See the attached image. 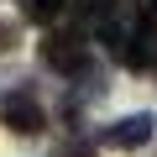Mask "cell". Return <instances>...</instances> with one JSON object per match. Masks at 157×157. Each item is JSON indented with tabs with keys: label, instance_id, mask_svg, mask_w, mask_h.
I'll return each mask as SVG.
<instances>
[{
	"label": "cell",
	"instance_id": "cell-1",
	"mask_svg": "<svg viewBox=\"0 0 157 157\" xmlns=\"http://www.w3.org/2000/svg\"><path fill=\"white\" fill-rule=\"evenodd\" d=\"M42 63H47L52 73H63V78H78V73L89 68V47H84V37H78V32H47Z\"/></svg>",
	"mask_w": 157,
	"mask_h": 157
},
{
	"label": "cell",
	"instance_id": "cell-2",
	"mask_svg": "<svg viewBox=\"0 0 157 157\" xmlns=\"http://www.w3.org/2000/svg\"><path fill=\"white\" fill-rule=\"evenodd\" d=\"M0 121H6L16 136H42V126H47L37 94H26V89H11L6 100H0Z\"/></svg>",
	"mask_w": 157,
	"mask_h": 157
},
{
	"label": "cell",
	"instance_id": "cell-3",
	"mask_svg": "<svg viewBox=\"0 0 157 157\" xmlns=\"http://www.w3.org/2000/svg\"><path fill=\"white\" fill-rule=\"evenodd\" d=\"M152 131H157L152 115H121L115 126L100 131V141H105V147H141V141H152Z\"/></svg>",
	"mask_w": 157,
	"mask_h": 157
},
{
	"label": "cell",
	"instance_id": "cell-4",
	"mask_svg": "<svg viewBox=\"0 0 157 157\" xmlns=\"http://www.w3.org/2000/svg\"><path fill=\"white\" fill-rule=\"evenodd\" d=\"M121 58H126L131 68H157V26H152V32H147V26H131L126 42H121Z\"/></svg>",
	"mask_w": 157,
	"mask_h": 157
},
{
	"label": "cell",
	"instance_id": "cell-5",
	"mask_svg": "<svg viewBox=\"0 0 157 157\" xmlns=\"http://www.w3.org/2000/svg\"><path fill=\"white\" fill-rule=\"evenodd\" d=\"M63 6H68V0H21V16L37 21V26H47V21L63 16Z\"/></svg>",
	"mask_w": 157,
	"mask_h": 157
},
{
	"label": "cell",
	"instance_id": "cell-6",
	"mask_svg": "<svg viewBox=\"0 0 157 157\" xmlns=\"http://www.w3.org/2000/svg\"><path fill=\"white\" fill-rule=\"evenodd\" d=\"M11 47H16V26L0 16V52H11Z\"/></svg>",
	"mask_w": 157,
	"mask_h": 157
},
{
	"label": "cell",
	"instance_id": "cell-7",
	"mask_svg": "<svg viewBox=\"0 0 157 157\" xmlns=\"http://www.w3.org/2000/svg\"><path fill=\"white\" fill-rule=\"evenodd\" d=\"M147 21H152V26H157V0H147Z\"/></svg>",
	"mask_w": 157,
	"mask_h": 157
}]
</instances>
